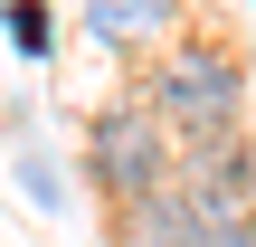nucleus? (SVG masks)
I'll return each mask as SVG.
<instances>
[{"label":"nucleus","mask_w":256,"mask_h":247,"mask_svg":"<svg viewBox=\"0 0 256 247\" xmlns=\"http://www.w3.org/2000/svg\"><path fill=\"white\" fill-rule=\"evenodd\" d=\"M152 114H162L180 143H218L228 114H238V67H228V48H171V57H162V86H152Z\"/></svg>","instance_id":"obj_1"},{"label":"nucleus","mask_w":256,"mask_h":247,"mask_svg":"<svg viewBox=\"0 0 256 247\" xmlns=\"http://www.w3.org/2000/svg\"><path fill=\"white\" fill-rule=\"evenodd\" d=\"M162 114L142 124V114H114V124H95V181L114 190V200H142V190H162V171H171V152H162Z\"/></svg>","instance_id":"obj_2"},{"label":"nucleus","mask_w":256,"mask_h":247,"mask_svg":"<svg viewBox=\"0 0 256 247\" xmlns=\"http://www.w3.org/2000/svg\"><path fill=\"white\" fill-rule=\"evenodd\" d=\"M180 190H190L200 247H256V209H247V181H238V162H218V171H190Z\"/></svg>","instance_id":"obj_3"},{"label":"nucleus","mask_w":256,"mask_h":247,"mask_svg":"<svg viewBox=\"0 0 256 247\" xmlns=\"http://www.w3.org/2000/svg\"><path fill=\"white\" fill-rule=\"evenodd\" d=\"M124 247H200V219H190V190L162 181L142 200H124Z\"/></svg>","instance_id":"obj_4"},{"label":"nucleus","mask_w":256,"mask_h":247,"mask_svg":"<svg viewBox=\"0 0 256 247\" xmlns=\"http://www.w3.org/2000/svg\"><path fill=\"white\" fill-rule=\"evenodd\" d=\"M86 29L104 48H142V38L171 29V0H86Z\"/></svg>","instance_id":"obj_5"},{"label":"nucleus","mask_w":256,"mask_h":247,"mask_svg":"<svg viewBox=\"0 0 256 247\" xmlns=\"http://www.w3.org/2000/svg\"><path fill=\"white\" fill-rule=\"evenodd\" d=\"M10 38H19L28 57H48V19H38V0H19V10H10Z\"/></svg>","instance_id":"obj_6"}]
</instances>
